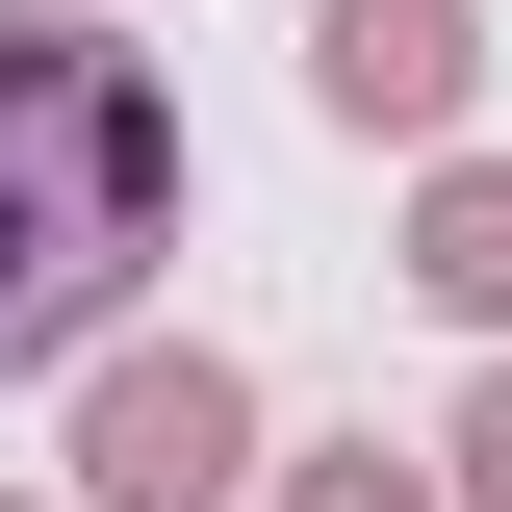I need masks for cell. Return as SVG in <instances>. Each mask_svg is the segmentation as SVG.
<instances>
[{
    "label": "cell",
    "instance_id": "cell-1",
    "mask_svg": "<svg viewBox=\"0 0 512 512\" xmlns=\"http://www.w3.org/2000/svg\"><path fill=\"white\" fill-rule=\"evenodd\" d=\"M154 231H180V103H154V52L77 26V0H0V384H52L77 333L154 282Z\"/></svg>",
    "mask_w": 512,
    "mask_h": 512
},
{
    "label": "cell",
    "instance_id": "cell-2",
    "mask_svg": "<svg viewBox=\"0 0 512 512\" xmlns=\"http://www.w3.org/2000/svg\"><path fill=\"white\" fill-rule=\"evenodd\" d=\"M77 487H103V512H205V487H256V384H231V359H103Z\"/></svg>",
    "mask_w": 512,
    "mask_h": 512
},
{
    "label": "cell",
    "instance_id": "cell-3",
    "mask_svg": "<svg viewBox=\"0 0 512 512\" xmlns=\"http://www.w3.org/2000/svg\"><path fill=\"white\" fill-rule=\"evenodd\" d=\"M308 77H333V128H461V0H333Z\"/></svg>",
    "mask_w": 512,
    "mask_h": 512
},
{
    "label": "cell",
    "instance_id": "cell-4",
    "mask_svg": "<svg viewBox=\"0 0 512 512\" xmlns=\"http://www.w3.org/2000/svg\"><path fill=\"white\" fill-rule=\"evenodd\" d=\"M436 308H512V180H436V256H410Z\"/></svg>",
    "mask_w": 512,
    "mask_h": 512
},
{
    "label": "cell",
    "instance_id": "cell-5",
    "mask_svg": "<svg viewBox=\"0 0 512 512\" xmlns=\"http://www.w3.org/2000/svg\"><path fill=\"white\" fill-rule=\"evenodd\" d=\"M461 461H487V512H512V384H487V410H461Z\"/></svg>",
    "mask_w": 512,
    "mask_h": 512
},
{
    "label": "cell",
    "instance_id": "cell-6",
    "mask_svg": "<svg viewBox=\"0 0 512 512\" xmlns=\"http://www.w3.org/2000/svg\"><path fill=\"white\" fill-rule=\"evenodd\" d=\"M308 512H410V487H384V461H333V487H308Z\"/></svg>",
    "mask_w": 512,
    "mask_h": 512
}]
</instances>
